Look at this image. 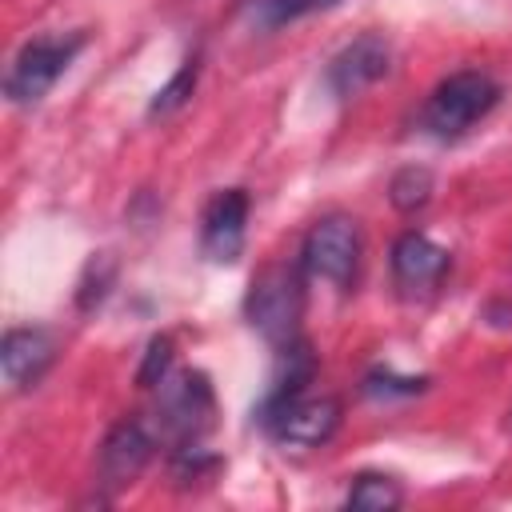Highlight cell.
<instances>
[{
    "label": "cell",
    "mask_w": 512,
    "mask_h": 512,
    "mask_svg": "<svg viewBox=\"0 0 512 512\" xmlns=\"http://www.w3.org/2000/svg\"><path fill=\"white\" fill-rule=\"evenodd\" d=\"M84 48V32H60V36H36L28 40L8 76H4V96L12 104H36L48 96V88L68 72V64L76 60V52Z\"/></svg>",
    "instance_id": "obj_5"
},
{
    "label": "cell",
    "mask_w": 512,
    "mask_h": 512,
    "mask_svg": "<svg viewBox=\"0 0 512 512\" xmlns=\"http://www.w3.org/2000/svg\"><path fill=\"white\" fill-rule=\"evenodd\" d=\"M196 76H200V52L184 56V64L172 72V80L152 96L148 116H168V112H176L180 104H188V96H192V88H196Z\"/></svg>",
    "instance_id": "obj_15"
},
{
    "label": "cell",
    "mask_w": 512,
    "mask_h": 512,
    "mask_svg": "<svg viewBox=\"0 0 512 512\" xmlns=\"http://www.w3.org/2000/svg\"><path fill=\"white\" fill-rule=\"evenodd\" d=\"M244 240H248V192L244 188H224L204 208L200 248L212 264H232L244 252Z\"/></svg>",
    "instance_id": "obj_9"
},
{
    "label": "cell",
    "mask_w": 512,
    "mask_h": 512,
    "mask_svg": "<svg viewBox=\"0 0 512 512\" xmlns=\"http://www.w3.org/2000/svg\"><path fill=\"white\" fill-rule=\"evenodd\" d=\"M500 100V84L488 76V72H452L448 80L436 84V92L428 96L424 112H420V124L440 136V140H452L460 132H468L476 120H484Z\"/></svg>",
    "instance_id": "obj_3"
},
{
    "label": "cell",
    "mask_w": 512,
    "mask_h": 512,
    "mask_svg": "<svg viewBox=\"0 0 512 512\" xmlns=\"http://www.w3.org/2000/svg\"><path fill=\"white\" fill-rule=\"evenodd\" d=\"M344 420V408L336 396H316V392H296L280 404H264V424L268 432L288 444V448H316L336 436Z\"/></svg>",
    "instance_id": "obj_6"
},
{
    "label": "cell",
    "mask_w": 512,
    "mask_h": 512,
    "mask_svg": "<svg viewBox=\"0 0 512 512\" xmlns=\"http://www.w3.org/2000/svg\"><path fill=\"white\" fill-rule=\"evenodd\" d=\"M156 440L140 420H120L100 444V484L104 488H128L152 460Z\"/></svg>",
    "instance_id": "obj_10"
},
{
    "label": "cell",
    "mask_w": 512,
    "mask_h": 512,
    "mask_svg": "<svg viewBox=\"0 0 512 512\" xmlns=\"http://www.w3.org/2000/svg\"><path fill=\"white\" fill-rule=\"evenodd\" d=\"M244 316L272 348L296 344L300 316H304V268L300 264H268L244 296Z\"/></svg>",
    "instance_id": "obj_2"
},
{
    "label": "cell",
    "mask_w": 512,
    "mask_h": 512,
    "mask_svg": "<svg viewBox=\"0 0 512 512\" xmlns=\"http://www.w3.org/2000/svg\"><path fill=\"white\" fill-rule=\"evenodd\" d=\"M156 432L160 440H168L176 452L184 448H200V436L216 424V392L208 384L204 372L196 368H184V372H168L160 384H156Z\"/></svg>",
    "instance_id": "obj_1"
},
{
    "label": "cell",
    "mask_w": 512,
    "mask_h": 512,
    "mask_svg": "<svg viewBox=\"0 0 512 512\" xmlns=\"http://www.w3.org/2000/svg\"><path fill=\"white\" fill-rule=\"evenodd\" d=\"M360 256H364V236L360 224L352 216H320L304 244H300V268L308 280H324L332 288H348L360 272Z\"/></svg>",
    "instance_id": "obj_4"
},
{
    "label": "cell",
    "mask_w": 512,
    "mask_h": 512,
    "mask_svg": "<svg viewBox=\"0 0 512 512\" xmlns=\"http://www.w3.org/2000/svg\"><path fill=\"white\" fill-rule=\"evenodd\" d=\"M112 280H116V264H112V256H108V252H96V256L88 260L84 276H80V292H76V304H80L84 312H92V308H96V304L108 296Z\"/></svg>",
    "instance_id": "obj_16"
},
{
    "label": "cell",
    "mask_w": 512,
    "mask_h": 512,
    "mask_svg": "<svg viewBox=\"0 0 512 512\" xmlns=\"http://www.w3.org/2000/svg\"><path fill=\"white\" fill-rule=\"evenodd\" d=\"M332 4L336 0H244L240 4V16L256 32H276V28L292 24V20H304L312 12H324Z\"/></svg>",
    "instance_id": "obj_12"
},
{
    "label": "cell",
    "mask_w": 512,
    "mask_h": 512,
    "mask_svg": "<svg viewBox=\"0 0 512 512\" xmlns=\"http://www.w3.org/2000/svg\"><path fill=\"white\" fill-rule=\"evenodd\" d=\"M348 508H360V512H392L404 504V488L392 480V476H380V472H360L344 496Z\"/></svg>",
    "instance_id": "obj_13"
},
{
    "label": "cell",
    "mask_w": 512,
    "mask_h": 512,
    "mask_svg": "<svg viewBox=\"0 0 512 512\" xmlns=\"http://www.w3.org/2000/svg\"><path fill=\"white\" fill-rule=\"evenodd\" d=\"M388 200H392V208L404 212V216L420 212V208L432 200V172L420 168V164L400 168V172L388 180Z\"/></svg>",
    "instance_id": "obj_14"
},
{
    "label": "cell",
    "mask_w": 512,
    "mask_h": 512,
    "mask_svg": "<svg viewBox=\"0 0 512 512\" xmlns=\"http://www.w3.org/2000/svg\"><path fill=\"white\" fill-rule=\"evenodd\" d=\"M388 68H392V44L380 32H364L328 60L324 80L336 100H348V96H360L364 88H372L380 76H388Z\"/></svg>",
    "instance_id": "obj_8"
},
{
    "label": "cell",
    "mask_w": 512,
    "mask_h": 512,
    "mask_svg": "<svg viewBox=\"0 0 512 512\" xmlns=\"http://www.w3.org/2000/svg\"><path fill=\"white\" fill-rule=\"evenodd\" d=\"M448 248H440L436 240H428L424 232H404L396 236L392 244V256H388V268H392V280L400 288V296L416 300V296H432L444 276H448Z\"/></svg>",
    "instance_id": "obj_7"
},
{
    "label": "cell",
    "mask_w": 512,
    "mask_h": 512,
    "mask_svg": "<svg viewBox=\"0 0 512 512\" xmlns=\"http://www.w3.org/2000/svg\"><path fill=\"white\" fill-rule=\"evenodd\" d=\"M168 368H172V340H168V336H156V340L148 344V352H144V364H140V372H136V384H140V388H156V384L168 376Z\"/></svg>",
    "instance_id": "obj_17"
},
{
    "label": "cell",
    "mask_w": 512,
    "mask_h": 512,
    "mask_svg": "<svg viewBox=\"0 0 512 512\" xmlns=\"http://www.w3.org/2000/svg\"><path fill=\"white\" fill-rule=\"evenodd\" d=\"M56 360V340L44 328H8L4 344H0V368L12 392H24L32 384H40V376L52 368Z\"/></svg>",
    "instance_id": "obj_11"
},
{
    "label": "cell",
    "mask_w": 512,
    "mask_h": 512,
    "mask_svg": "<svg viewBox=\"0 0 512 512\" xmlns=\"http://www.w3.org/2000/svg\"><path fill=\"white\" fill-rule=\"evenodd\" d=\"M424 388V380H412V376H392V372H372L368 380H364V392L368 396H412V392H420Z\"/></svg>",
    "instance_id": "obj_18"
}]
</instances>
